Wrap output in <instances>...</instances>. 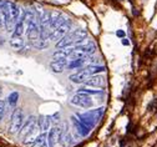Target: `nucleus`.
<instances>
[{
	"label": "nucleus",
	"mask_w": 157,
	"mask_h": 147,
	"mask_svg": "<svg viewBox=\"0 0 157 147\" xmlns=\"http://www.w3.org/2000/svg\"><path fill=\"white\" fill-rule=\"evenodd\" d=\"M17 100H19V94L17 92H11L8 97V102H9V105H11V106H14V105L17 102Z\"/></svg>",
	"instance_id": "23"
},
{
	"label": "nucleus",
	"mask_w": 157,
	"mask_h": 147,
	"mask_svg": "<svg viewBox=\"0 0 157 147\" xmlns=\"http://www.w3.org/2000/svg\"><path fill=\"white\" fill-rule=\"evenodd\" d=\"M60 143H61L64 147L71 146V145L74 143V138H72L71 133H69V132H65V133H64V136H63V138H61V141H60Z\"/></svg>",
	"instance_id": "21"
},
{
	"label": "nucleus",
	"mask_w": 157,
	"mask_h": 147,
	"mask_svg": "<svg viewBox=\"0 0 157 147\" xmlns=\"http://www.w3.org/2000/svg\"><path fill=\"white\" fill-rule=\"evenodd\" d=\"M86 62V59H77V60H71L69 61V64L66 65V69L72 70V69H78L81 68L84 64Z\"/></svg>",
	"instance_id": "19"
},
{
	"label": "nucleus",
	"mask_w": 157,
	"mask_h": 147,
	"mask_svg": "<svg viewBox=\"0 0 157 147\" xmlns=\"http://www.w3.org/2000/svg\"><path fill=\"white\" fill-rule=\"evenodd\" d=\"M71 122H72V125L75 126L77 133L80 135V136H84V137H85V136H87V135L90 133L91 127H89L87 125H85L81 120H78L77 116H71Z\"/></svg>",
	"instance_id": "8"
},
{
	"label": "nucleus",
	"mask_w": 157,
	"mask_h": 147,
	"mask_svg": "<svg viewBox=\"0 0 157 147\" xmlns=\"http://www.w3.org/2000/svg\"><path fill=\"white\" fill-rule=\"evenodd\" d=\"M86 86H90V87H102L105 85V79L101 77V76H90L85 82Z\"/></svg>",
	"instance_id": "14"
},
{
	"label": "nucleus",
	"mask_w": 157,
	"mask_h": 147,
	"mask_svg": "<svg viewBox=\"0 0 157 147\" xmlns=\"http://www.w3.org/2000/svg\"><path fill=\"white\" fill-rule=\"evenodd\" d=\"M70 29H71V20L70 19H65V21L60 26H57L56 29L52 30V33L50 35V39L54 40V41H59L61 37H64L69 33Z\"/></svg>",
	"instance_id": "4"
},
{
	"label": "nucleus",
	"mask_w": 157,
	"mask_h": 147,
	"mask_svg": "<svg viewBox=\"0 0 157 147\" xmlns=\"http://www.w3.org/2000/svg\"><path fill=\"white\" fill-rule=\"evenodd\" d=\"M85 69L89 71V74L91 76L95 75V74H100V72H105L106 71V68L105 66H99V65H90V66H87Z\"/></svg>",
	"instance_id": "20"
},
{
	"label": "nucleus",
	"mask_w": 157,
	"mask_h": 147,
	"mask_svg": "<svg viewBox=\"0 0 157 147\" xmlns=\"http://www.w3.org/2000/svg\"><path fill=\"white\" fill-rule=\"evenodd\" d=\"M75 40H76V36L72 33L70 34H66L64 37H61L60 40L56 43V49H65V48H71L72 45H75Z\"/></svg>",
	"instance_id": "9"
},
{
	"label": "nucleus",
	"mask_w": 157,
	"mask_h": 147,
	"mask_svg": "<svg viewBox=\"0 0 157 147\" xmlns=\"http://www.w3.org/2000/svg\"><path fill=\"white\" fill-rule=\"evenodd\" d=\"M69 64L67 59H54L50 62V68L55 74H61L64 71V69L66 68V65Z\"/></svg>",
	"instance_id": "12"
},
{
	"label": "nucleus",
	"mask_w": 157,
	"mask_h": 147,
	"mask_svg": "<svg viewBox=\"0 0 157 147\" xmlns=\"http://www.w3.org/2000/svg\"><path fill=\"white\" fill-rule=\"evenodd\" d=\"M36 127H37V122H36V120H35V116H30L26 121H24L20 131H19V137L24 140V138H25L31 131H34Z\"/></svg>",
	"instance_id": "5"
},
{
	"label": "nucleus",
	"mask_w": 157,
	"mask_h": 147,
	"mask_svg": "<svg viewBox=\"0 0 157 147\" xmlns=\"http://www.w3.org/2000/svg\"><path fill=\"white\" fill-rule=\"evenodd\" d=\"M5 107H6V101L0 100V121L3 120V116L5 114Z\"/></svg>",
	"instance_id": "24"
},
{
	"label": "nucleus",
	"mask_w": 157,
	"mask_h": 147,
	"mask_svg": "<svg viewBox=\"0 0 157 147\" xmlns=\"http://www.w3.org/2000/svg\"><path fill=\"white\" fill-rule=\"evenodd\" d=\"M70 102L75 106H78V107H91L94 105V101L90 97V95H86V94H82V92H77L75 96H72V99L70 100Z\"/></svg>",
	"instance_id": "3"
},
{
	"label": "nucleus",
	"mask_w": 157,
	"mask_h": 147,
	"mask_svg": "<svg viewBox=\"0 0 157 147\" xmlns=\"http://www.w3.org/2000/svg\"><path fill=\"white\" fill-rule=\"evenodd\" d=\"M9 44H10V46H11L13 49H15V50H21V49L24 48V45H25L24 40H23L21 37H11V40L9 41Z\"/></svg>",
	"instance_id": "18"
},
{
	"label": "nucleus",
	"mask_w": 157,
	"mask_h": 147,
	"mask_svg": "<svg viewBox=\"0 0 157 147\" xmlns=\"http://www.w3.org/2000/svg\"><path fill=\"white\" fill-rule=\"evenodd\" d=\"M75 51V48H65V49H59L56 50L52 56L54 59H69Z\"/></svg>",
	"instance_id": "15"
},
{
	"label": "nucleus",
	"mask_w": 157,
	"mask_h": 147,
	"mask_svg": "<svg viewBox=\"0 0 157 147\" xmlns=\"http://www.w3.org/2000/svg\"><path fill=\"white\" fill-rule=\"evenodd\" d=\"M0 95H2V87H0Z\"/></svg>",
	"instance_id": "28"
},
{
	"label": "nucleus",
	"mask_w": 157,
	"mask_h": 147,
	"mask_svg": "<svg viewBox=\"0 0 157 147\" xmlns=\"http://www.w3.org/2000/svg\"><path fill=\"white\" fill-rule=\"evenodd\" d=\"M24 121H25V116H24L23 110L21 109H15L13 111L10 123H9V133H11V135L17 133L19 131H20Z\"/></svg>",
	"instance_id": "2"
},
{
	"label": "nucleus",
	"mask_w": 157,
	"mask_h": 147,
	"mask_svg": "<svg viewBox=\"0 0 157 147\" xmlns=\"http://www.w3.org/2000/svg\"><path fill=\"white\" fill-rule=\"evenodd\" d=\"M77 92H82L86 95H104V90H92V89H78Z\"/></svg>",
	"instance_id": "22"
},
{
	"label": "nucleus",
	"mask_w": 157,
	"mask_h": 147,
	"mask_svg": "<svg viewBox=\"0 0 157 147\" xmlns=\"http://www.w3.org/2000/svg\"><path fill=\"white\" fill-rule=\"evenodd\" d=\"M8 6H9V14H10V28H11L13 25H15L19 21V19H20L21 9L17 4L13 3V2H8Z\"/></svg>",
	"instance_id": "7"
},
{
	"label": "nucleus",
	"mask_w": 157,
	"mask_h": 147,
	"mask_svg": "<svg viewBox=\"0 0 157 147\" xmlns=\"http://www.w3.org/2000/svg\"><path fill=\"white\" fill-rule=\"evenodd\" d=\"M122 44L124 45H130V41L127 39H122Z\"/></svg>",
	"instance_id": "27"
},
{
	"label": "nucleus",
	"mask_w": 157,
	"mask_h": 147,
	"mask_svg": "<svg viewBox=\"0 0 157 147\" xmlns=\"http://www.w3.org/2000/svg\"><path fill=\"white\" fill-rule=\"evenodd\" d=\"M75 51H80L82 54H85L86 56H91L96 52V45L92 43V41H86L85 44L81 45H76L75 46Z\"/></svg>",
	"instance_id": "10"
},
{
	"label": "nucleus",
	"mask_w": 157,
	"mask_h": 147,
	"mask_svg": "<svg viewBox=\"0 0 157 147\" xmlns=\"http://www.w3.org/2000/svg\"><path fill=\"white\" fill-rule=\"evenodd\" d=\"M104 114H105V107H99V109H95V110L86 111L84 114H77L76 116L78 120H81L85 125H87L89 127L92 129L96 126V123L104 117Z\"/></svg>",
	"instance_id": "1"
},
{
	"label": "nucleus",
	"mask_w": 157,
	"mask_h": 147,
	"mask_svg": "<svg viewBox=\"0 0 157 147\" xmlns=\"http://www.w3.org/2000/svg\"><path fill=\"white\" fill-rule=\"evenodd\" d=\"M91 75L89 74V71L84 68V69H80L76 74H72V75H70V80L72 81V82H75V83H84L89 77H90Z\"/></svg>",
	"instance_id": "13"
},
{
	"label": "nucleus",
	"mask_w": 157,
	"mask_h": 147,
	"mask_svg": "<svg viewBox=\"0 0 157 147\" xmlns=\"http://www.w3.org/2000/svg\"><path fill=\"white\" fill-rule=\"evenodd\" d=\"M33 147H48V133L41 132L33 142Z\"/></svg>",
	"instance_id": "17"
},
{
	"label": "nucleus",
	"mask_w": 157,
	"mask_h": 147,
	"mask_svg": "<svg viewBox=\"0 0 157 147\" xmlns=\"http://www.w3.org/2000/svg\"><path fill=\"white\" fill-rule=\"evenodd\" d=\"M116 35L120 36V37H124V36H125V33H124L122 30H117V31H116Z\"/></svg>",
	"instance_id": "26"
},
{
	"label": "nucleus",
	"mask_w": 157,
	"mask_h": 147,
	"mask_svg": "<svg viewBox=\"0 0 157 147\" xmlns=\"http://www.w3.org/2000/svg\"><path fill=\"white\" fill-rule=\"evenodd\" d=\"M37 126H39V130H41V132H46L49 131V127L51 126V117L49 116H40L37 120Z\"/></svg>",
	"instance_id": "16"
},
{
	"label": "nucleus",
	"mask_w": 157,
	"mask_h": 147,
	"mask_svg": "<svg viewBox=\"0 0 157 147\" xmlns=\"http://www.w3.org/2000/svg\"><path fill=\"white\" fill-rule=\"evenodd\" d=\"M25 20H26V11L20 16L19 21L15 24V28H14V31H13V37H21L24 31H25Z\"/></svg>",
	"instance_id": "11"
},
{
	"label": "nucleus",
	"mask_w": 157,
	"mask_h": 147,
	"mask_svg": "<svg viewBox=\"0 0 157 147\" xmlns=\"http://www.w3.org/2000/svg\"><path fill=\"white\" fill-rule=\"evenodd\" d=\"M64 133L65 130L60 127H52L48 133V147H54L56 142H60Z\"/></svg>",
	"instance_id": "6"
},
{
	"label": "nucleus",
	"mask_w": 157,
	"mask_h": 147,
	"mask_svg": "<svg viewBox=\"0 0 157 147\" xmlns=\"http://www.w3.org/2000/svg\"><path fill=\"white\" fill-rule=\"evenodd\" d=\"M48 46H49V43L48 41H43V40H39V43L35 44V48H37L39 50H43V49H45Z\"/></svg>",
	"instance_id": "25"
}]
</instances>
